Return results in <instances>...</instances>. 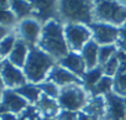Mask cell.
<instances>
[{"label":"cell","instance_id":"52a82bcc","mask_svg":"<svg viewBox=\"0 0 126 120\" xmlns=\"http://www.w3.org/2000/svg\"><path fill=\"white\" fill-rule=\"evenodd\" d=\"M88 27L92 31V40L95 41L99 46L104 45H116L119 41V27L104 24V22H96L93 21L88 25Z\"/></svg>","mask_w":126,"mask_h":120},{"label":"cell","instance_id":"ab89813d","mask_svg":"<svg viewBox=\"0 0 126 120\" xmlns=\"http://www.w3.org/2000/svg\"><path fill=\"white\" fill-rule=\"evenodd\" d=\"M1 97H3V92L0 90V103H1Z\"/></svg>","mask_w":126,"mask_h":120},{"label":"cell","instance_id":"8992f818","mask_svg":"<svg viewBox=\"0 0 126 120\" xmlns=\"http://www.w3.org/2000/svg\"><path fill=\"white\" fill-rule=\"evenodd\" d=\"M64 36L69 51L80 52L84 45L92 40V31L87 25L67 24L64 25Z\"/></svg>","mask_w":126,"mask_h":120},{"label":"cell","instance_id":"603a6c76","mask_svg":"<svg viewBox=\"0 0 126 120\" xmlns=\"http://www.w3.org/2000/svg\"><path fill=\"white\" fill-rule=\"evenodd\" d=\"M16 40H17V36L11 32L4 40L0 41V62L8 58V56L10 54V52H11Z\"/></svg>","mask_w":126,"mask_h":120},{"label":"cell","instance_id":"5bb4252c","mask_svg":"<svg viewBox=\"0 0 126 120\" xmlns=\"http://www.w3.org/2000/svg\"><path fill=\"white\" fill-rule=\"evenodd\" d=\"M57 63L62 67H64L66 69H68L69 72H72L73 74H76L79 78H82V76L87 71V66H85L79 52L69 51V53L66 54L63 58H61Z\"/></svg>","mask_w":126,"mask_h":120},{"label":"cell","instance_id":"30bf717a","mask_svg":"<svg viewBox=\"0 0 126 120\" xmlns=\"http://www.w3.org/2000/svg\"><path fill=\"white\" fill-rule=\"evenodd\" d=\"M105 114L101 120H126V98L115 93L105 95Z\"/></svg>","mask_w":126,"mask_h":120},{"label":"cell","instance_id":"9c48e42d","mask_svg":"<svg viewBox=\"0 0 126 120\" xmlns=\"http://www.w3.org/2000/svg\"><path fill=\"white\" fill-rule=\"evenodd\" d=\"M0 73L6 89H16L27 83L24 71L10 63L8 58L0 62Z\"/></svg>","mask_w":126,"mask_h":120},{"label":"cell","instance_id":"d590c367","mask_svg":"<svg viewBox=\"0 0 126 120\" xmlns=\"http://www.w3.org/2000/svg\"><path fill=\"white\" fill-rule=\"evenodd\" d=\"M116 46L126 53V41H121V40H119V41H117V43H116Z\"/></svg>","mask_w":126,"mask_h":120},{"label":"cell","instance_id":"1f68e13d","mask_svg":"<svg viewBox=\"0 0 126 120\" xmlns=\"http://www.w3.org/2000/svg\"><path fill=\"white\" fill-rule=\"evenodd\" d=\"M11 34V27H6V26H0V41L4 40L8 35Z\"/></svg>","mask_w":126,"mask_h":120},{"label":"cell","instance_id":"e0dca14e","mask_svg":"<svg viewBox=\"0 0 126 120\" xmlns=\"http://www.w3.org/2000/svg\"><path fill=\"white\" fill-rule=\"evenodd\" d=\"M79 53H80V56L83 58L85 66H87V69H92V68L99 66V63H98L99 45L95 41L90 40L89 42H87Z\"/></svg>","mask_w":126,"mask_h":120},{"label":"cell","instance_id":"8fae6325","mask_svg":"<svg viewBox=\"0 0 126 120\" xmlns=\"http://www.w3.org/2000/svg\"><path fill=\"white\" fill-rule=\"evenodd\" d=\"M30 104L25 100L20 94H17L14 89H4L1 103H0V115L5 113H11L19 115L22 110H25Z\"/></svg>","mask_w":126,"mask_h":120},{"label":"cell","instance_id":"d6986e66","mask_svg":"<svg viewBox=\"0 0 126 120\" xmlns=\"http://www.w3.org/2000/svg\"><path fill=\"white\" fill-rule=\"evenodd\" d=\"M105 105H106L105 97H103V95L90 97L87 105L83 108V111H85L87 114H90L93 116H96L98 119L101 120L105 114Z\"/></svg>","mask_w":126,"mask_h":120},{"label":"cell","instance_id":"484cf974","mask_svg":"<svg viewBox=\"0 0 126 120\" xmlns=\"http://www.w3.org/2000/svg\"><path fill=\"white\" fill-rule=\"evenodd\" d=\"M112 93L126 98V73L116 74L114 77V84H112Z\"/></svg>","mask_w":126,"mask_h":120},{"label":"cell","instance_id":"83f0119b","mask_svg":"<svg viewBox=\"0 0 126 120\" xmlns=\"http://www.w3.org/2000/svg\"><path fill=\"white\" fill-rule=\"evenodd\" d=\"M103 68V72H104V76H108V77H115V74L117 73V69H119V59L116 57V53L114 57H111L109 61L101 66Z\"/></svg>","mask_w":126,"mask_h":120},{"label":"cell","instance_id":"4fadbf2b","mask_svg":"<svg viewBox=\"0 0 126 120\" xmlns=\"http://www.w3.org/2000/svg\"><path fill=\"white\" fill-rule=\"evenodd\" d=\"M47 81L53 82L59 88L69 86V84H80L82 86V79L79 77H77L76 74H73L64 67L59 66L58 63H56L52 67V69L49 71V73L47 76Z\"/></svg>","mask_w":126,"mask_h":120},{"label":"cell","instance_id":"ac0fdd59","mask_svg":"<svg viewBox=\"0 0 126 120\" xmlns=\"http://www.w3.org/2000/svg\"><path fill=\"white\" fill-rule=\"evenodd\" d=\"M104 76L103 68L101 66H96L92 69H87L85 73L82 76V86L83 88L87 90V93L90 95L92 90L94 89V87L98 84V82L100 81V78Z\"/></svg>","mask_w":126,"mask_h":120},{"label":"cell","instance_id":"f546056e","mask_svg":"<svg viewBox=\"0 0 126 120\" xmlns=\"http://www.w3.org/2000/svg\"><path fill=\"white\" fill-rule=\"evenodd\" d=\"M56 120H78V111H69V110H59Z\"/></svg>","mask_w":126,"mask_h":120},{"label":"cell","instance_id":"3957f363","mask_svg":"<svg viewBox=\"0 0 126 120\" xmlns=\"http://www.w3.org/2000/svg\"><path fill=\"white\" fill-rule=\"evenodd\" d=\"M58 20L63 24L89 25L93 20V0H58Z\"/></svg>","mask_w":126,"mask_h":120},{"label":"cell","instance_id":"277c9868","mask_svg":"<svg viewBox=\"0 0 126 120\" xmlns=\"http://www.w3.org/2000/svg\"><path fill=\"white\" fill-rule=\"evenodd\" d=\"M93 20L120 27L126 21V8L116 0H93Z\"/></svg>","mask_w":126,"mask_h":120},{"label":"cell","instance_id":"44dd1931","mask_svg":"<svg viewBox=\"0 0 126 120\" xmlns=\"http://www.w3.org/2000/svg\"><path fill=\"white\" fill-rule=\"evenodd\" d=\"M10 10L16 16L17 21L32 16V8L27 0H10Z\"/></svg>","mask_w":126,"mask_h":120},{"label":"cell","instance_id":"f35d334b","mask_svg":"<svg viewBox=\"0 0 126 120\" xmlns=\"http://www.w3.org/2000/svg\"><path fill=\"white\" fill-rule=\"evenodd\" d=\"M42 120H56L54 118H43Z\"/></svg>","mask_w":126,"mask_h":120},{"label":"cell","instance_id":"f1b7e54d","mask_svg":"<svg viewBox=\"0 0 126 120\" xmlns=\"http://www.w3.org/2000/svg\"><path fill=\"white\" fill-rule=\"evenodd\" d=\"M16 22L19 21L11 10H0V26L11 27Z\"/></svg>","mask_w":126,"mask_h":120},{"label":"cell","instance_id":"ba28073f","mask_svg":"<svg viewBox=\"0 0 126 120\" xmlns=\"http://www.w3.org/2000/svg\"><path fill=\"white\" fill-rule=\"evenodd\" d=\"M32 8V16L42 25L49 20H58V0H27Z\"/></svg>","mask_w":126,"mask_h":120},{"label":"cell","instance_id":"d6a6232c","mask_svg":"<svg viewBox=\"0 0 126 120\" xmlns=\"http://www.w3.org/2000/svg\"><path fill=\"white\" fill-rule=\"evenodd\" d=\"M119 40L121 41H126V21L119 27Z\"/></svg>","mask_w":126,"mask_h":120},{"label":"cell","instance_id":"2e32d148","mask_svg":"<svg viewBox=\"0 0 126 120\" xmlns=\"http://www.w3.org/2000/svg\"><path fill=\"white\" fill-rule=\"evenodd\" d=\"M35 105L38 109V111L41 113L42 118H56L61 110L57 99L49 98L45 94H41L38 102Z\"/></svg>","mask_w":126,"mask_h":120},{"label":"cell","instance_id":"9a60e30c","mask_svg":"<svg viewBox=\"0 0 126 120\" xmlns=\"http://www.w3.org/2000/svg\"><path fill=\"white\" fill-rule=\"evenodd\" d=\"M27 56H29V45L17 37L10 54L8 56V59L9 62L13 63L14 66H16L17 68H24L25 63H26V59H27Z\"/></svg>","mask_w":126,"mask_h":120},{"label":"cell","instance_id":"cb8c5ba5","mask_svg":"<svg viewBox=\"0 0 126 120\" xmlns=\"http://www.w3.org/2000/svg\"><path fill=\"white\" fill-rule=\"evenodd\" d=\"M117 46L116 45H104V46H99V53H98V63L99 66L105 65L111 57L115 56V53L117 52Z\"/></svg>","mask_w":126,"mask_h":120},{"label":"cell","instance_id":"7402d4cb","mask_svg":"<svg viewBox=\"0 0 126 120\" xmlns=\"http://www.w3.org/2000/svg\"><path fill=\"white\" fill-rule=\"evenodd\" d=\"M112 84H114V78L112 77L103 76L100 78V81L98 82V84L92 90L90 97H98V95L105 97L106 94H109V93L112 92Z\"/></svg>","mask_w":126,"mask_h":120},{"label":"cell","instance_id":"d4e9b609","mask_svg":"<svg viewBox=\"0 0 126 120\" xmlns=\"http://www.w3.org/2000/svg\"><path fill=\"white\" fill-rule=\"evenodd\" d=\"M37 87L40 88V90L42 92V94H45V95H47V97H49V98L57 99L58 95H59L61 88H59L57 84H54L53 82H51V81H47V79H46V81L38 83Z\"/></svg>","mask_w":126,"mask_h":120},{"label":"cell","instance_id":"4dcf8cb0","mask_svg":"<svg viewBox=\"0 0 126 120\" xmlns=\"http://www.w3.org/2000/svg\"><path fill=\"white\" fill-rule=\"evenodd\" d=\"M78 120H100V119H98L96 116H93V115L87 114L85 111L80 110V111H78Z\"/></svg>","mask_w":126,"mask_h":120},{"label":"cell","instance_id":"5b68a950","mask_svg":"<svg viewBox=\"0 0 126 120\" xmlns=\"http://www.w3.org/2000/svg\"><path fill=\"white\" fill-rule=\"evenodd\" d=\"M90 95L80 84H69L62 87L57 98L58 105L62 110L80 111L87 105Z\"/></svg>","mask_w":126,"mask_h":120},{"label":"cell","instance_id":"e575fe53","mask_svg":"<svg viewBox=\"0 0 126 120\" xmlns=\"http://www.w3.org/2000/svg\"><path fill=\"white\" fill-rule=\"evenodd\" d=\"M0 10H10V0H0Z\"/></svg>","mask_w":126,"mask_h":120},{"label":"cell","instance_id":"ffe728a7","mask_svg":"<svg viewBox=\"0 0 126 120\" xmlns=\"http://www.w3.org/2000/svg\"><path fill=\"white\" fill-rule=\"evenodd\" d=\"M14 90L17 94H20L25 100H27V103L31 104V105H35L38 102V99H40V97L42 94V92L40 90L37 84H32V83H29V82L26 84L14 89Z\"/></svg>","mask_w":126,"mask_h":120},{"label":"cell","instance_id":"4316f807","mask_svg":"<svg viewBox=\"0 0 126 120\" xmlns=\"http://www.w3.org/2000/svg\"><path fill=\"white\" fill-rule=\"evenodd\" d=\"M42 115L36 108V105H29L17 115V120H42Z\"/></svg>","mask_w":126,"mask_h":120},{"label":"cell","instance_id":"8d00e7d4","mask_svg":"<svg viewBox=\"0 0 126 120\" xmlns=\"http://www.w3.org/2000/svg\"><path fill=\"white\" fill-rule=\"evenodd\" d=\"M4 89H6L5 88V84H4V81H3V77H1V73H0V90H4Z\"/></svg>","mask_w":126,"mask_h":120},{"label":"cell","instance_id":"74e56055","mask_svg":"<svg viewBox=\"0 0 126 120\" xmlns=\"http://www.w3.org/2000/svg\"><path fill=\"white\" fill-rule=\"evenodd\" d=\"M116 1H119L122 6H125V8H126V0H116Z\"/></svg>","mask_w":126,"mask_h":120},{"label":"cell","instance_id":"7a4b0ae2","mask_svg":"<svg viewBox=\"0 0 126 120\" xmlns=\"http://www.w3.org/2000/svg\"><path fill=\"white\" fill-rule=\"evenodd\" d=\"M56 63V59L42 51L37 45H30L29 56L22 71L29 83L38 84L47 79L49 71Z\"/></svg>","mask_w":126,"mask_h":120},{"label":"cell","instance_id":"7c38bea8","mask_svg":"<svg viewBox=\"0 0 126 120\" xmlns=\"http://www.w3.org/2000/svg\"><path fill=\"white\" fill-rule=\"evenodd\" d=\"M42 31V24L38 22L33 17H27L17 24V32L19 38L24 40L29 46L30 45H37L40 36Z\"/></svg>","mask_w":126,"mask_h":120},{"label":"cell","instance_id":"6da1fadb","mask_svg":"<svg viewBox=\"0 0 126 120\" xmlns=\"http://www.w3.org/2000/svg\"><path fill=\"white\" fill-rule=\"evenodd\" d=\"M37 46L58 62L69 53V47L64 36V25L59 20H49L42 25Z\"/></svg>","mask_w":126,"mask_h":120},{"label":"cell","instance_id":"836d02e7","mask_svg":"<svg viewBox=\"0 0 126 120\" xmlns=\"http://www.w3.org/2000/svg\"><path fill=\"white\" fill-rule=\"evenodd\" d=\"M0 120H17V115L11 113H5L0 115Z\"/></svg>","mask_w":126,"mask_h":120}]
</instances>
